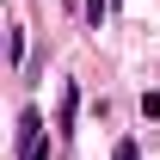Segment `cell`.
<instances>
[{"mask_svg": "<svg viewBox=\"0 0 160 160\" xmlns=\"http://www.w3.org/2000/svg\"><path fill=\"white\" fill-rule=\"evenodd\" d=\"M19 160H49V142H43V117L37 111H19Z\"/></svg>", "mask_w": 160, "mask_h": 160, "instance_id": "obj_1", "label": "cell"}, {"mask_svg": "<svg viewBox=\"0 0 160 160\" xmlns=\"http://www.w3.org/2000/svg\"><path fill=\"white\" fill-rule=\"evenodd\" d=\"M74 117H80V86H62V136L74 129Z\"/></svg>", "mask_w": 160, "mask_h": 160, "instance_id": "obj_2", "label": "cell"}, {"mask_svg": "<svg viewBox=\"0 0 160 160\" xmlns=\"http://www.w3.org/2000/svg\"><path fill=\"white\" fill-rule=\"evenodd\" d=\"M105 12H111V0H86V19L92 25H105Z\"/></svg>", "mask_w": 160, "mask_h": 160, "instance_id": "obj_3", "label": "cell"}, {"mask_svg": "<svg viewBox=\"0 0 160 160\" xmlns=\"http://www.w3.org/2000/svg\"><path fill=\"white\" fill-rule=\"evenodd\" d=\"M111 160H142V148H136V142H117V148H111Z\"/></svg>", "mask_w": 160, "mask_h": 160, "instance_id": "obj_4", "label": "cell"}, {"mask_svg": "<svg viewBox=\"0 0 160 160\" xmlns=\"http://www.w3.org/2000/svg\"><path fill=\"white\" fill-rule=\"evenodd\" d=\"M142 117H160V92H142Z\"/></svg>", "mask_w": 160, "mask_h": 160, "instance_id": "obj_5", "label": "cell"}]
</instances>
